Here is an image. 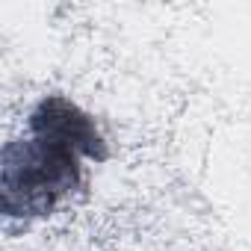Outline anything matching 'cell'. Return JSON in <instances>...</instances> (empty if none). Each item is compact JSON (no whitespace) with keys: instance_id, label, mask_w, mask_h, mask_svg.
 <instances>
[{"instance_id":"cell-1","label":"cell","mask_w":251,"mask_h":251,"mask_svg":"<svg viewBox=\"0 0 251 251\" xmlns=\"http://www.w3.org/2000/svg\"><path fill=\"white\" fill-rule=\"evenodd\" d=\"M80 180V154L48 136L27 133L0 154V204L9 219L50 216Z\"/></svg>"},{"instance_id":"cell-2","label":"cell","mask_w":251,"mask_h":251,"mask_svg":"<svg viewBox=\"0 0 251 251\" xmlns=\"http://www.w3.org/2000/svg\"><path fill=\"white\" fill-rule=\"evenodd\" d=\"M27 124H30V133L56 139V142L74 148L80 157H89L98 163H103L109 157V148H106L100 130L95 127V118L62 95L42 98L33 106Z\"/></svg>"}]
</instances>
